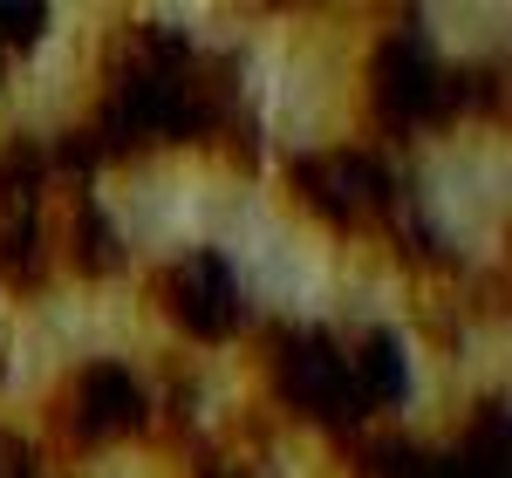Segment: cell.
Segmentation results:
<instances>
[{
  "instance_id": "obj_5",
  "label": "cell",
  "mask_w": 512,
  "mask_h": 478,
  "mask_svg": "<svg viewBox=\"0 0 512 478\" xmlns=\"http://www.w3.org/2000/svg\"><path fill=\"white\" fill-rule=\"evenodd\" d=\"M151 301H158V315L171 321L185 342H198V349L233 342L239 328H246V294H239V274H233V260H226V253H212V246H192V253L164 260Z\"/></svg>"
},
{
  "instance_id": "obj_8",
  "label": "cell",
  "mask_w": 512,
  "mask_h": 478,
  "mask_svg": "<svg viewBox=\"0 0 512 478\" xmlns=\"http://www.w3.org/2000/svg\"><path fill=\"white\" fill-rule=\"evenodd\" d=\"M0 69H7V55H0Z\"/></svg>"
},
{
  "instance_id": "obj_6",
  "label": "cell",
  "mask_w": 512,
  "mask_h": 478,
  "mask_svg": "<svg viewBox=\"0 0 512 478\" xmlns=\"http://www.w3.org/2000/svg\"><path fill=\"white\" fill-rule=\"evenodd\" d=\"M349 369H355V390H362V410L383 417L410 397V362H403V342L390 328H362L349 342Z\"/></svg>"
},
{
  "instance_id": "obj_1",
  "label": "cell",
  "mask_w": 512,
  "mask_h": 478,
  "mask_svg": "<svg viewBox=\"0 0 512 478\" xmlns=\"http://www.w3.org/2000/svg\"><path fill=\"white\" fill-rule=\"evenodd\" d=\"M260 362H267L274 397L287 403L294 417H308L321 431H362V424H369L342 335H328V328H267Z\"/></svg>"
},
{
  "instance_id": "obj_7",
  "label": "cell",
  "mask_w": 512,
  "mask_h": 478,
  "mask_svg": "<svg viewBox=\"0 0 512 478\" xmlns=\"http://www.w3.org/2000/svg\"><path fill=\"white\" fill-rule=\"evenodd\" d=\"M0 478H48V465H41V444L21 438V431H7V424H0Z\"/></svg>"
},
{
  "instance_id": "obj_4",
  "label": "cell",
  "mask_w": 512,
  "mask_h": 478,
  "mask_svg": "<svg viewBox=\"0 0 512 478\" xmlns=\"http://www.w3.org/2000/svg\"><path fill=\"white\" fill-rule=\"evenodd\" d=\"M287 192L335 233H369V226L390 233L396 192L383 158H369V151H308L287 164Z\"/></svg>"
},
{
  "instance_id": "obj_3",
  "label": "cell",
  "mask_w": 512,
  "mask_h": 478,
  "mask_svg": "<svg viewBox=\"0 0 512 478\" xmlns=\"http://www.w3.org/2000/svg\"><path fill=\"white\" fill-rule=\"evenodd\" d=\"M151 417H158V403L137 383V369L117 356H96L55 383V397H48V438L62 444L69 458H82V451L137 438Z\"/></svg>"
},
{
  "instance_id": "obj_2",
  "label": "cell",
  "mask_w": 512,
  "mask_h": 478,
  "mask_svg": "<svg viewBox=\"0 0 512 478\" xmlns=\"http://www.w3.org/2000/svg\"><path fill=\"white\" fill-rule=\"evenodd\" d=\"M465 103H472V82L458 76L424 35L396 28L376 48V62H369V110H376V123L390 137H424L437 123H451Z\"/></svg>"
}]
</instances>
